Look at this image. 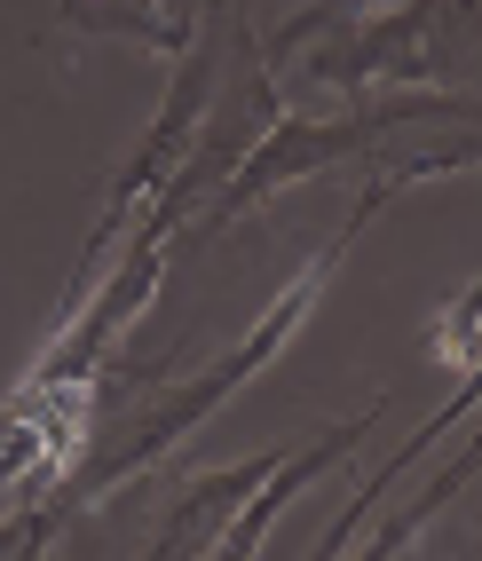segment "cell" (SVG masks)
Instances as JSON below:
<instances>
[{"label":"cell","mask_w":482,"mask_h":561,"mask_svg":"<svg viewBox=\"0 0 482 561\" xmlns=\"http://www.w3.org/2000/svg\"><path fill=\"white\" fill-rule=\"evenodd\" d=\"M395 396H372V403H364V411H348V420H332V427H317L309 443H285V459L269 467V482H262V491H253L245 499V514L230 522V530H221V561H245V553H262V538H269V522L292 506V499H301L309 491V482H324L332 467H341L348 451H364V435H372L380 427V411H388Z\"/></svg>","instance_id":"cell-6"},{"label":"cell","mask_w":482,"mask_h":561,"mask_svg":"<svg viewBox=\"0 0 482 561\" xmlns=\"http://www.w3.org/2000/svg\"><path fill=\"white\" fill-rule=\"evenodd\" d=\"M388 206V182H364V198L348 206V221L332 230L309 261H301V277H292L277 301H269V317L245 332V341H230L206 371H191V380H159V388H142V396H119L95 420V435H88V451H80V467H71V482H64V506H103V499H119L127 482H142L167 451H182L221 403H230L253 371H269L277 356H285V341L309 324V309L324 301V285H332V270L348 261V245L364 238V221H372Z\"/></svg>","instance_id":"cell-1"},{"label":"cell","mask_w":482,"mask_h":561,"mask_svg":"<svg viewBox=\"0 0 482 561\" xmlns=\"http://www.w3.org/2000/svg\"><path fill=\"white\" fill-rule=\"evenodd\" d=\"M474 553H482V538H474Z\"/></svg>","instance_id":"cell-9"},{"label":"cell","mask_w":482,"mask_h":561,"mask_svg":"<svg viewBox=\"0 0 482 561\" xmlns=\"http://www.w3.org/2000/svg\"><path fill=\"white\" fill-rule=\"evenodd\" d=\"M443 119H474V103H467L459 88H356L348 111H317V119L277 111V119L262 127V142L238 159V174L221 182V198H214L182 238H221L230 221H245L253 206H269L277 191H292V182H309V174H324V167L380 159L395 135L443 127Z\"/></svg>","instance_id":"cell-2"},{"label":"cell","mask_w":482,"mask_h":561,"mask_svg":"<svg viewBox=\"0 0 482 561\" xmlns=\"http://www.w3.org/2000/svg\"><path fill=\"white\" fill-rule=\"evenodd\" d=\"M301 80L317 88H459L467 71H482V0H388V16H332L309 32Z\"/></svg>","instance_id":"cell-3"},{"label":"cell","mask_w":482,"mask_h":561,"mask_svg":"<svg viewBox=\"0 0 482 561\" xmlns=\"http://www.w3.org/2000/svg\"><path fill=\"white\" fill-rule=\"evenodd\" d=\"M230 32H238V16L214 9V16L198 24V41L174 56L167 95H159V119L142 127L135 159L111 174V191H103V214H95V230H88V245H80V277H71V293L95 277V261L127 238V221L151 206V198L167 191V174L182 167V151H191V135H198V119H206V95H214V80H221V64H230ZM71 293H64V301H71Z\"/></svg>","instance_id":"cell-4"},{"label":"cell","mask_w":482,"mask_h":561,"mask_svg":"<svg viewBox=\"0 0 482 561\" xmlns=\"http://www.w3.org/2000/svg\"><path fill=\"white\" fill-rule=\"evenodd\" d=\"M443 341H459L467 356L482 348V277H474V285L459 293V301H451V309H443Z\"/></svg>","instance_id":"cell-8"},{"label":"cell","mask_w":482,"mask_h":561,"mask_svg":"<svg viewBox=\"0 0 482 561\" xmlns=\"http://www.w3.org/2000/svg\"><path fill=\"white\" fill-rule=\"evenodd\" d=\"M159 270H167V245L151 238H119V261L88 285V309L80 324H56V341L41 348V364L16 380V396H88L103 380V356L119 348V332L151 309L159 293Z\"/></svg>","instance_id":"cell-5"},{"label":"cell","mask_w":482,"mask_h":561,"mask_svg":"<svg viewBox=\"0 0 482 561\" xmlns=\"http://www.w3.org/2000/svg\"><path fill=\"white\" fill-rule=\"evenodd\" d=\"M71 32H95V41H135L151 56H182L198 41V24L214 16V0H56Z\"/></svg>","instance_id":"cell-7"}]
</instances>
